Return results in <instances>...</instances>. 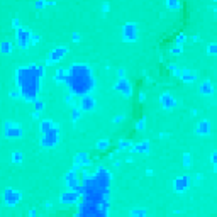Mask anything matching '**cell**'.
Returning <instances> with one entry per match:
<instances>
[{
    "instance_id": "obj_1",
    "label": "cell",
    "mask_w": 217,
    "mask_h": 217,
    "mask_svg": "<svg viewBox=\"0 0 217 217\" xmlns=\"http://www.w3.org/2000/svg\"><path fill=\"white\" fill-rule=\"evenodd\" d=\"M82 105H83V108H90L93 105V100L88 95H85V97H82Z\"/></svg>"
},
{
    "instance_id": "obj_2",
    "label": "cell",
    "mask_w": 217,
    "mask_h": 217,
    "mask_svg": "<svg viewBox=\"0 0 217 217\" xmlns=\"http://www.w3.org/2000/svg\"><path fill=\"white\" fill-rule=\"evenodd\" d=\"M200 90H202V92H205V93H212V86H210V85H209V83H207V82H205V83H202V86H200Z\"/></svg>"
},
{
    "instance_id": "obj_3",
    "label": "cell",
    "mask_w": 217,
    "mask_h": 217,
    "mask_svg": "<svg viewBox=\"0 0 217 217\" xmlns=\"http://www.w3.org/2000/svg\"><path fill=\"white\" fill-rule=\"evenodd\" d=\"M168 5L170 7H176L178 5V0H168Z\"/></svg>"
}]
</instances>
